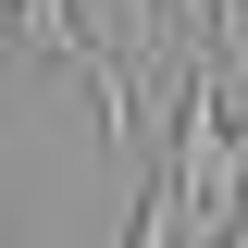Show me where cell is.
I'll return each mask as SVG.
<instances>
[{"mask_svg": "<svg viewBox=\"0 0 248 248\" xmlns=\"http://www.w3.org/2000/svg\"><path fill=\"white\" fill-rule=\"evenodd\" d=\"M236 13H248V0H236Z\"/></svg>", "mask_w": 248, "mask_h": 248, "instance_id": "3", "label": "cell"}, {"mask_svg": "<svg viewBox=\"0 0 248 248\" xmlns=\"http://www.w3.org/2000/svg\"><path fill=\"white\" fill-rule=\"evenodd\" d=\"M174 199H186V248H236L248 223V124L223 99V62L211 37H186V75H174Z\"/></svg>", "mask_w": 248, "mask_h": 248, "instance_id": "1", "label": "cell"}, {"mask_svg": "<svg viewBox=\"0 0 248 248\" xmlns=\"http://www.w3.org/2000/svg\"><path fill=\"white\" fill-rule=\"evenodd\" d=\"M124 248H186V199H174V161H161V174L137 186V223H124Z\"/></svg>", "mask_w": 248, "mask_h": 248, "instance_id": "2", "label": "cell"}, {"mask_svg": "<svg viewBox=\"0 0 248 248\" xmlns=\"http://www.w3.org/2000/svg\"><path fill=\"white\" fill-rule=\"evenodd\" d=\"M0 248H13V236H0Z\"/></svg>", "mask_w": 248, "mask_h": 248, "instance_id": "4", "label": "cell"}]
</instances>
